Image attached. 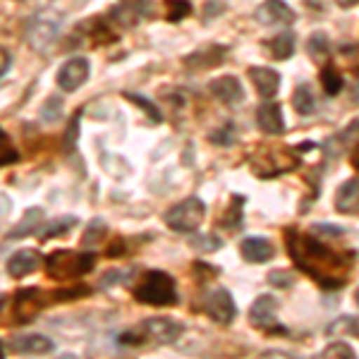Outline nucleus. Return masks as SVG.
<instances>
[{"label":"nucleus","instance_id":"obj_1","mask_svg":"<svg viewBox=\"0 0 359 359\" xmlns=\"http://www.w3.org/2000/svg\"><path fill=\"white\" fill-rule=\"evenodd\" d=\"M285 247L292 262L299 271H304L309 278H314L318 285L335 290L347 283V273L355 262V254H340L335 249L326 247L323 242L314 240L309 235H302L297 230H285Z\"/></svg>","mask_w":359,"mask_h":359},{"label":"nucleus","instance_id":"obj_2","mask_svg":"<svg viewBox=\"0 0 359 359\" xmlns=\"http://www.w3.org/2000/svg\"><path fill=\"white\" fill-rule=\"evenodd\" d=\"M184 326L175 318L168 316H151L147 321H142L137 328L125 331L120 335L123 345H144V343H156V345H172L182 335Z\"/></svg>","mask_w":359,"mask_h":359},{"label":"nucleus","instance_id":"obj_3","mask_svg":"<svg viewBox=\"0 0 359 359\" xmlns=\"http://www.w3.org/2000/svg\"><path fill=\"white\" fill-rule=\"evenodd\" d=\"M135 299L139 304L151 306H175L177 304V283L165 271H149L144 280L135 287Z\"/></svg>","mask_w":359,"mask_h":359},{"label":"nucleus","instance_id":"obj_4","mask_svg":"<svg viewBox=\"0 0 359 359\" xmlns=\"http://www.w3.org/2000/svg\"><path fill=\"white\" fill-rule=\"evenodd\" d=\"M96 266L94 254L72 252V249H57L46 259V276L53 280H74L89 273Z\"/></svg>","mask_w":359,"mask_h":359},{"label":"nucleus","instance_id":"obj_5","mask_svg":"<svg viewBox=\"0 0 359 359\" xmlns=\"http://www.w3.org/2000/svg\"><path fill=\"white\" fill-rule=\"evenodd\" d=\"M206 216V204L199 199V196H189V199H182L180 204L172 208H168L163 221L172 233H194L201 225Z\"/></svg>","mask_w":359,"mask_h":359},{"label":"nucleus","instance_id":"obj_6","mask_svg":"<svg viewBox=\"0 0 359 359\" xmlns=\"http://www.w3.org/2000/svg\"><path fill=\"white\" fill-rule=\"evenodd\" d=\"M201 309H204V314L211 318V321L221 323V326H230L237 316L235 299L225 287H216V290L208 292L204 297V302H201Z\"/></svg>","mask_w":359,"mask_h":359},{"label":"nucleus","instance_id":"obj_7","mask_svg":"<svg viewBox=\"0 0 359 359\" xmlns=\"http://www.w3.org/2000/svg\"><path fill=\"white\" fill-rule=\"evenodd\" d=\"M46 302L48 299H46V294L39 287H22V290H17L13 297V321L15 323L34 321V316L43 309Z\"/></svg>","mask_w":359,"mask_h":359},{"label":"nucleus","instance_id":"obj_8","mask_svg":"<svg viewBox=\"0 0 359 359\" xmlns=\"http://www.w3.org/2000/svg\"><path fill=\"white\" fill-rule=\"evenodd\" d=\"M249 323L259 331H269V333H285V328L278 323L276 318V299L271 294H259L254 299L252 309H249Z\"/></svg>","mask_w":359,"mask_h":359},{"label":"nucleus","instance_id":"obj_9","mask_svg":"<svg viewBox=\"0 0 359 359\" xmlns=\"http://www.w3.org/2000/svg\"><path fill=\"white\" fill-rule=\"evenodd\" d=\"M89 69H91V65L86 57H82V55L69 57V60L62 62V67L57 69L55 82L62 91H77L79 86L89 79Z\"/></svg>","mask_w":359,"mask_h":359},{"label":"nucleus","instance_id":"obj_10","mask_svg":"<svg viewBox=\"0 0 359 359\" xmlns=\"http://www.w3.org/2000/svg\"><path fill=\"white\" fill-rule=\"evenodd\" d=\"M294 15L290 10V5L283 3V0H264L262 5L257 8V20L266 27H285L292 25Z\"/></svg>","mask_w":359,"mask_h":359},{"label":"nucleus","instance_id":"obj_11","mask_svg":"<svg viewBox=\"0 0 359 359\" xmlns=\"http://www.w3.org/2000/svg\"><path fill=\"white\" fill-rule=\"evenodd\" d=\"M225 55H228V46H206V48H199L184 57V67H187L189 72L211 69V67L221 65L225 60Z\"/></svg>","mask_w":359,"mask_h":359},{"label":"nucleus","instance_id":"obj_12","mask_svg":"<svg viewBox=\"0 0 359 359\" xmlns=\"http://www.w3.org/2000/svg\"><path fill=\"white\" fill-rule=\"evenodd\" d=\"M208 91H211L221 103H225V106H237V103L245 101L242 84L237 82V77H230V74H223V77L208 82Z\"/></svg>","mask_w":359,"mask_h":359},{"label":"nucleus","instance_id":"obj_13","mask_svg":"<svg viewBox=\"0 0 359 359\" xmlns=\"http://www.w3.org/2000/svg\"><path fill=\"white\" fill-rule=\"evenodd\" d=\"M57 36V20L53 17H39L34 20V25L29 27V34H27V41L32 43V48L36 50H43L48 43H53V39Z\"/></svg>","mask_w":359,"mask_h":359},{"label":"nucleus","instance_id":"obj_14","mask_svg":"<svg viewBox=\"0 0 359 359\" xmlns=\"http://www.w3.org/2000/svg\"><path fill=\"white\" fill-rule=\"evenodd\" d=\"M249 79L262 98H276L280 91V74L271 67H249Z\"/></svg>","mask_w":359,"mask_h":359},{"label":"nucleus","instance_id":"obj_15","mask_svg":"<svg viewBox=\"0 0 359 359\" xmlns=\"http://www.w3.org/2000/svg\"><path fill=\"white\" fill-rule=\"evenodd\" d=\"M10 350L17 352V355H48V352L55 350V343L46 335H17V338L10 343Z\"/></svg>","mask_w":359,"mask_h":359},{"label":"nucleus","instance_id":"obj_16","mask_svg":"<svg viewBox=\"0 0 359 359\" xmlns=\"http://www.w3.org/2000/svg\"><path fill=\"white\" fill-rule=\"evenodd\" d=\"M240 254L247 264H266L273 257V245L266 237H245L240 242Z\"/></svg>","mask_w":359,"mask_h":359},{"label":"nucleus","instance_id":"obj_17","mask_svg":"<svg viewBox=\"0 0 359 359\" xmlns=\"http://www.w3.org/2000/svg\"><path fill=\"white\" fill-rule=\"evenodd\" d=\"M335 211L345 213V216H355L359 213V180H345L338 187L333 199Z\"/></svg>","mask_w":359,"mask_h":359},{"label":"nucleus","instance_id":"obj_18","mask_svg":"<svg viewBox=\"0 0 359 359\" xmlns=\"http://www.w3.org/2000/svg\"><path fill=\"white\" fill-rule=\"evenodd\" d=\"M39 264H41V254L36 249H20L8 259V273L13 278H25L34 273L39 269Z\"/></svg>","mask_w":359,"mask_h":359},{"label":"nucleus","instance_id":"obj_19","mask_svg":"<svg viewBox=\"0 0 359 359\" xmlns=\"http://www.w3.org/2000/svg\"><path fill=\"white\" fill-rule=\"evenodd\" d=\"M257 125L266 135H283V132H285V120H283L280 106H276V103H264V106H259Z\"/></svg>","mask_w":359,"mask_h":359},{"label":"nucleus","instance_id":"obj_20","mask_svg":"<svg viewBox=\"0 0 359 359\" xmlns=\"http://www.w3.org/2000/svg\"><path fill=\"white\" fill-rule=\"evenodd\" d=\"M46 221V216H43V211L41 208H27L25 211V216L20 218V223L15 225L13 230L8 233V240H22V237H29V235H34L39 228L43 225Z\"/></svg>","mask_w":359,"mask_h":359},{"label":"nucleus","instance_id":"obj_21","mask_svg":"<svg viewBox=\"0 0 359 359\" xmlns=\"http://www.w3.org/2000/svg\"><path fill=\"white\" fill-rule=\"evenodd\" d=\"M266 48H269V55L276 57V60H287L294 53V34L280 32L271 41H266Z\"/></svg>","mask_w":359,"mask_h":359},{"label":"nucleus","instance_id":"obj_22","mask_svg":"<svg viewBox=\"0 0 359 359\" xmlns=\"http://www.w3.org/2000/svg\"><path fill=\"white\" fill-rule=\"evenodd\" d=\"M292 106H294V111H297V115H304V118L316 113V98L311 94L309 84H299L297 89H294Z\"/></svg>","mask_w":359,"mask_h":359},{"label":"nucleus","instance_id":"obj_23","mask_svg":"<svg viewBox=\"0 0 359 359\" xmlns=\"http://www.w3.org/2000/svg\"><path fill=\"white\" fill-rule=\"evenodd\" d=\"M106 235H108V225L103 218H94L91 223H86V230H84V235H82V247H96V245H101L103 240H106Z\"/></svg>","mask_w":359,"mask_h":359},{"label":"nucleus","instance_id":"obj_24","mask_svg":"<svg viewBox=\"0 0 359 359\" xmlns=\"http://www.w3.org/2000/svg\"><path fill=\"white\" fill-rule=\"evenodd\" d=\"M242 206H245V196H240V194H233V199H230V208H228V213L221 218V223L223 228H228V230H237L242 225Z\"/></svg>","mask_w":359,"mask_h":359},{"label":"nucleus","instance_id":"obj_25","mask_svg":"<svg viewBox=\"0 0 359 359\" xmlns=\"http://www.w3.org/2000/svg\"><path fill=\"white\" fill-rule=\"evenodd\" d=\"M321 86L328 96H338L340 91H343V74L333 65H326L321 69Z\"/></svg>","mask_w":359,"mask_h":359},{"label":"nucleus","instance_id":"obj_26","mask_svg":"<svg viewBox=\"0 0 359 359\" xmlns=\"http://www.w3.org/2000/svg\"><path fill=\"white\" fill-rule=\"evenodd\" d=\"M189 247L196 249V252H201V254H213L223 247V240L218 235H211V233L194 235V237H189Z\"/></svg>","mask_w":359,"mask_h":359},{"label":"nucleus","instance_id":"obj_27","mask_svg":"<svg viewBox=\"0 0 359 359\" xmlns=\"http://www.w3.org/2000/svg\"><path fill=\"white\" fill-rule=\"evenodd\" d=\"M306 50H309V55L314 57V60H323V57L328 55V50H331L328 36L323 32H314L309 36V41H306Z\"/></svg>","mask_w":359,"mask_h":359},{"label":"nucleus","instance_id":"obj_28","mask_svg":"<svg viewBox=\"0 0 359 359\" xmlns=\"http://www.w3.org/2000/svg\"><path fill=\"white\" fill-rule=\"evenodd\" d=\"M123 98H127V101H132V103H137V106L142 108V111L147 113L149 118H151V123H161V120H163L161 111L154 106L151 101H149V98H144V96H139V94H132V91H127V94L123 91Z\"/></svg>","mask_w":359,"mask_h":359},{"label":"nucleus","instance_id":"obj_29","mask_svg":"<svg viewBox=\"0 0 359 359\" xmlns=\"http://www.w3.org/2000/svg\"><path fill=\"white\" fill-rule=\"evenodd\" d=\"M74 223H77V218H74V216L57 218V221L48 223V228H46V233L41 235V240H43V242H48L50 237H55V235H62V233H67V230H72V228H74Z\"/></svg>","mask_w":359,"mask_h":359},{"label":"nucleus","instance_id":"obj_30","mask_svg":"<svg viewBox=\"0 0 359 359\" xmlns=\"http://www.w3.org/2000/svg\"><path fill=\"white\" fill-rule=\"evenodd\" d=\"M62 115V101L57 96H50L46 98L43 108H41V120L43 123H57Z\"/></svg>","mask_w":359,"mask_h":359},{"label":"nucleus","instance_id":"obj_31","mask_svg":"<svg viewBox=\"0 0 359 359\" xmlns=\"http://www.w3.org/2000/svg\"><path fill=\"white\" fill-rule=\"evenodd\" d=\"M208 139H211V144H216V147H233V142H235V125L228 123V125L218 127L216 132H211V135H208Z\"/></svg>","mask_w":359,"mask_h":359},{"label":"nucleus","instance_id":"obj_32","mask_svg":"<svg viewBox=\"0 0 359 359\" xmlns=\"http://www.w3.org/2000/svg\"><path fill=\"white\" fill-rule=\"evenodd\" d=\"M189 13H192V5L187 0H168V20L170 22H180L184 20Z\"/></svg>","mask_w":359,"mask_h":359},{"label":"nucleus","instance_id":"obj_33","mask_svg":"<svg viewBox=\"0 0 359 359\" xmlns=\"http://www.w3.org/2000/svg\"><path fill=\"white\" fill-rule=\"evenodd\" d=\"M79 118H82V111H77L69 120V127H67V135H65V151L72 154L77 149V137H79Z\"/></svg>","mask_w":359,"mask_h":359},{"label":"nucleus","instance_id":"obj_34","mask_svg":"<svg viewBox=\"0 0 359 359\" xmlns=\"http://www.w3.org/2000/svg\"><path fill=\"white\" fill-rule=\"evenodd\" d=\"M0 165H10V163H15L17 161V151H15V147H13V142H10V137H8V132H0Z\"/></svg>","mask_w":359,"mask_h":359},{"label":"nucleus","instance_id":"obj_35","mask_svg":"<svg viewBox=\"0 0 359 359\" xmlns=\"http://www.w3.org/2000/svg\"><path fill=\"white\" fill-rule=\"evenodd\" d=\"M266 280H269L273 287H290L292 280H294V273H292V271L278 269V271H271V273L266 276Z\"/></svg>","mask_w":359,"mask_h":359},{"label":"nucleus","instance_id":"obj_36","mask_svg":"<svg viewBox=\"0 0 359 359\" xmlns=\"http://www.w3.org/2000/svg\"><path fill=\"white\" fill-rule=\"evenodd\" d=\"M321 357H343V359H352L355 357V350H352L347 343H331L326 350L321 352Z\"/></svg>","mask_w":359,"mask_h":359},{"label":"nucleus","instance_id":"obj_37","mask_svg":"<svg viewBox=\"0 0 359 359\" xmlns=\"http://www.w3.org/2000/svg\"><path fill=\"white\" fill-rule=\"evenodd\" d=\"M123 5L130 10V13H135L137 17H142V15L151 17V10H154L151 0H123Z\"/></svg>","mask_w":359,"mask_h":359},{"label":"nucleus","instance_id":"obj_38","mask_svg":"<svg viewBox=\"0 0 359 359\" xmlns=\"http://www.w3.org/2000/svg\"><path fill=\"white\" fill-rule=\"evenodd\" d=\"M84 294H89V287L77 285V287H67V290H57V292L53 294V297L57 299V302H69V299L84 297Z\"/></svg>","mask_w":359,"mask_h":359},{"label":"nucleus","instance_id":"obj_39","mask_svg":"<svg viewBox=\"0 0 359 359\" xmlns=\"http://www.w3.org/2000/svg\"><path fill=\"white\" fill-rule=\"evenodd\" d=\"M311 230H314L316 235H326V237H340L345 233L340 225H331V223H314V228Z\"/></svg>","mask_w":359,"mask_h":359},{"label":"nucleus","instance_id":"obj_40","mask_svg":"<svg viewBox=\"0 0 359 359\" xmlns=\"http://www.w3.org/2000/svg\"><path fill=\"white\" fill-rule=\"evenodd\" d=\"M223 10H225V5L221 3V0H208V3L204 5V20H213V17H218V15H223Z\"/></svg>","mask_w":359,"mask_h":359},{"label":"nucleus","instance_id":"obj_41","mask_svg":"<svg viewBox=\"0 0 359 359\" xmlns=\"http://www.w3.org/2000/svg\"><path fill=\"white\" fill-rule=\"evenodd\" d=\"M127 273L125 271H108V273H103L101 278V287H113L120 283V278H125Z\"/></svg>","mask_w":359,"mask_h":359},{"label":"nucleus","instance_id":"obj_42","mask_svg":"<svg viewBox=\"0 0 359 359\" xmlns=\"http://www.w3.org/2000/svg\"><path fill=\"white\" fill-rule=\"evenodd\" d=\"M10 62H13V60H10V53H8V50L3 48V77H5V74L10 72Z\"/></svg>","mask_w":359,"mask_h":359},{"label":"nucleus","instance_id":"obj_43","mask_svg":"<svg viewBox=\"0 0 359 359\" xmlns=\"http://www.w3.org/2000/svg\"><path fill=\"white\" fill-rule=\"evenodd\" d=\"M335 3H338L340 8H345V10H347V8H355V5L359 3V0H335Z\"/></svg>","mask_w":359,"mask_h":359},{"label":"nucleus","instance_id":"obj_44","mask_svg":"<svg viewBox=\"0 0 359 359\" xmlns=\"http://www.w3.org/2000/svg\"><path fill=\"white\" fill-rule=\"evenodd\" d=\"M352 165L359 168V139H357V144H355V151H352Z\"/></svg>","mask_w":359,"mask_h":359},{"label":"nucleus","instance_id":"obj_45","mask_svg":"<svg viewBox=\"0 0 359 359\" xmlns=\"http://www.w3.org/2000/svg\"><path fill=\"white\" fill-rule=\"evenodd\" d=\"M352 96H355V98H357V101H359V82L355 84V94H352Z\"/></svg>","mask_w":359,"mask_h":359},{"label":"nucleus","instance_id":"obj_46","mask_svg":"<svg viewBox=\"0 0 359 359\" xmlns=\"http://www.w3.org/2000/svg\"><path fill=\"white\" fill-rule=\"evenodd\" d=\"M355 302H357V304H359V290H357V292H355Z\"/></svg>","mask_w":359,"mask_h":359}]
</instances>
